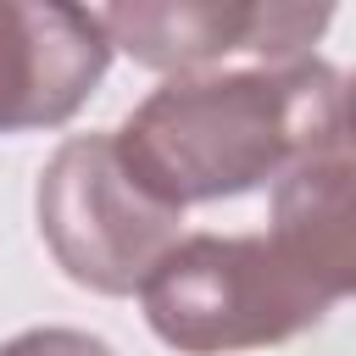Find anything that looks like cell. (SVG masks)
Here are the masks:
<instances>
[{
	"instance_id": "cell-6",
	"label": "cell",
	"mask_w": 356,
	"mask_h": 356,
	"mask_svg": "<svg viewBox=\"0 0 356 356\" xmlns=\"http://www.w3.org/2000/svg\"><path fill=\"white\" fill-rule=\"evenodd\" d=\"M295 261H306L328 289L350 295L356 245H350V139H334L300 156L284 178H273V228Z\"/></svg>"
},
{
	"instance_id": "cell-4",
	"label": "cell",
	"mask_w": 356,
	"mask_h": 356,
	"mask_svg": "<svg viewBox=\"0 0 356 356\" xmlns=\"http://www.w3.org/2000/svg\"><path fill=\"white\" fill-rule=\"evenodd\" d=\"M111 50L167 78L234 72V67H289L306 61L334 6L300 0H122L95 11Z\"/></svg>"
},
{
	"instance_id": "cell-1",
	"label": "cell",
	"mask_w": 356,
	"mask_h": 356,
	"mask_svg": "<svg viewBox=\"0 0 356 356\" xmlns=\"http://www.w3.org/2000/svg\"><path fill=\"white\" fill-rule=\"evenodd\" d=\"M334 139H350L345 72L317 56L167 78L111 134L122 167L172 211L250 195Z\"/></svg>"
},
{
	"instance_id": "cell-7",
	"label": "cell",
	"mask_w": 356,
	"mask_h": 356,
	"mask_svg": "<svg viewBox=\"0 0 356 356\" xmlns=\"http://www.w3.org/2000/svg\"><path fill=\"white\" fill-rule=\"evenodd\" d=\"M0 356H117V350L83 328H28V334L6 339Z\"/></svg>"
},
{
	"instance_id": "cell-2",
	"label": "cell",
	"mask_w": 356,
	"mask_h": 356,
	"mask_svg": "<svg viewBox=\"0 0 356 356\" xmlns=\"http://www.w3.org/2000/svg\"><path fill=\"white\" fill-rule=\"evenodd\" d=\"M339 300V289L267 234H189L139 284L150 334L178 356L284 345L317 328Z\"/></svg>"
},
{
	"instance_id": "cell-3",
	"label": "cell",
	"mask_w": 356,
	"mask_h": 356,
	"mask_svg": "<svg viewBox=\"0 0 356 356\" xmlns=\"http://www.w3.org/2000/svg\"><path fill=\"white\" fill-rule=\"evenodd\" d=\"M39 234L56 267L95 295H134L178 245L184 211L161 206L117 156L111 134H72L33 189Z\"/></svg>"
},
{
	"instance_id": "cell-5",
	"label": "cell",
	"mask_w": 356,
	"mask_h": 356,
	"mask_svg": "<svg viewBox=\"0 0 356 356\" xmlns=\"http://www.w3.org/2000/svg\"><path fill=\"white\" fill-rule=\"evenodd\" d=\"M106 67L111 39L89 6L0 0V134L72 122Z\"/></svg>"
}]
</instances>
